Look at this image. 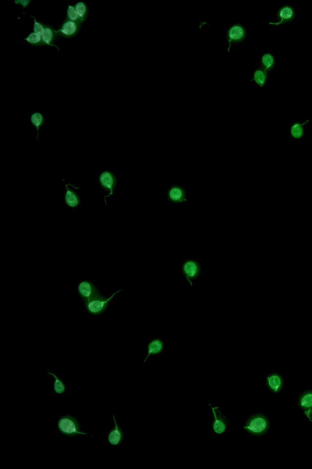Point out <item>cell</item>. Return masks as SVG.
Segmentation results:
<instances>
[{
  "mask_svg": "<svg viewBox=\"0 0 312 469\" xmlns=\"http://www.w3.org/2000/svg\"><path fill=\"white\" fill-rule=\"evenodd\" d=\"M270 428V420L262 413H255L248 418L244 426V430L250 435L259 437L265 435Z\"/></svg>",
  "mask_w": 312,
  "mask_h": 469,
  "instance_id": "1",
  "label": "cell"
},
{
  "mask_svg": "<svg viewBox=\"0 0 312 469\" xmlns=\"http://www.w3.org/2000/svg\"><path fill=\"white\" fill-rule=\"evenodd\" d=\"M57 427L61 435L67 438H75L78 436H90L81 430L78 418L73 415H63L58 418Z\"/></svg>",
  "mask_w": 312,
  "mask_h": 469,
  "instance_id": "2",
  "label": "cell"
},
{
  "mask_svg": "<svg viewBox=\"0 0 312 469\" xmlns=\"http://www.w3.org/2000/svg\"><path fill=\"white\" fill-rule=\"evenodd\" d=\"M124 289L117 290L109 297H106L103 294L96 296L91 300L83 303L85 310L93 316H97L103 315L108 309L111 301L118 293L121 292Z\"/></svg>",
  "mask_w": 312,
  "mask_h": 469,
  "instance_id": "3",
  "label": "cell"
},
{
  "mask_svg": "<svg viewBox=\"0 0 312 469\" xmlns=\"http://www.w3.org/2000/svg\"><path fill=\"white\" fill-rule=\"evenodd\" d=\"M181 272L191 287H193V282L196 281L202 273L201 263L193 258H187L183 261L181 266Z\"/></svg>",
  "mask_w": 312,
  "mask_h": 469,
  "instance_id": "4",
  "label": "cell"
},
{
  "mask_svg": "<svg viewBox=\"0 0 312 469\" xmlns=\"http://www.w3.org/2000/svg\"><path fill=\"white\" fill-rule=\"evenodd\" d=\"M226 36L229 45L228 52H229L232 45L242 43L246 40L247 29L242 23H234L227 29Z\"/></svg>",
  "mask_w": 312,
  "mask_h": 469,
  "instance_id": "5",
  "label": "cell"
},
{
  "mask_svg": "<svg viewBox=\"0 0 312 469\" xmlns=\"http://www.w3.org/2000/svg\"><path fill=\"white\" fill-rule=\"evenodd\" d=\"M210 406L213 415L212 430L218 435H223L227 432L228 418L221 412L219 406H213L210 404Z\"/></svg>",
  "mask_w": 312,
  "mask_h": 469,
  "instance_id": "6",
  "label": "cell"
},
{
  "mask_svg": "<svg viewBox=\"0 0 312 469\" xmlns=\"http://www.w3.org/2000/svg\"><path fill=\"white\" fill-rule=\"evenodd\" d=\"M98 182L103 190L109 192L108 196L105 197V201L107 205L106 198L113 195L114 191L117 188V183H118L117 178L113 171L108 170H103L98 177Z\"/></svg>",
  "mask_w": 312,
  "mask_h": 469,
  "instance_id": "7",
  "label": "cell"
},
{
  "mask_svg": "<svg viewBox=\"0 0 312 469\" xmlns=\"http://www.w3.org/2000/svg\"><path fill=\"white\" fill-rule=\"evenodd\" d=\"M296 15L297 13L294 7L288 4L282 5L277 9L276 13V22H270L268 25L277 26L287 25L294 21Z\"/></svg>",
  "mask_w": 312,
  "mask_h": 469,
  "instance_id": "8",
  "label": "cell"
},
{
  "mask_svg": "<svg viewBox=\"0 0 312 469\" xmlns=\"http://www.w3.org/2000/svg\"><path fill=\"white\" fill-rule=\"evenodd\" d=\"M77 292L83 303L91 300L96 296L101 294L98 287L93 282L87 279L82 280L79 282L77 287Z\"/></svg>",
  "mask_w": 312,
  "mask_h": 469,
  "instance_id": "9",
  "label": "cell"
},
{
  "mask_svg": "<svg viewBox=\"0 0 312 469\" xmlns=\"http://www.w3.org/2000/svg\"><path fill=\"white\" fill-rule=\"evenodd\" d=\"M82 25V24L81 23L65 19L61 24L60 28L57 29V33L60 38L61 37L67 39L73 38L78 36L81 31Z\"/></svg>",
  "mask_w": 312,
  "mask_h": 469,
  "instance_id": "10",
  "label": "cell"
},
{
  "mask_svg": "<svg viewBox=\"0 0 312 469\" xmlns=\"http://www.w3.org/2000/svg\"><path fill=\"white\" fill-rule=\"evenodd\" d=\"M168 201L173 204H182L187 202V193L183 186L174 184L171 185L167 192Z\"/></svg>",
  "mask_w": 312,
  "mask_h": 469,
  "instance_id": "11",
  "label": "cell"
},
{
  "mask_svg": "<svg viewBox=\"0 0 312 469\" xmlns=\"http://www.w3.org/2000/svg\"><path fill=\"white\" fill-rule=\"evenodd\" d=\"M65 192L64 194V202L67 207L71 209H76L79 206L81 199H80L79 193L77 190L79 188L76 187L75 186L71 183H65Z\"/></svg>",
  "mask_w": 312,
  "mask_h": 469,
  "instance_id": "12",
  "label": "cell"
},
{
  "mask_svg": "<svg viewBox=\"0 0 312 469\" xmlns=\"http://www.w3.org/2000/svg\"><path fill=\"white\" fill-rule=\"evenodd\" d=\"M113 420L114 426L109 431L107 439H108V443L111 446L118 447L121 446L124 442L125 438V433L124 430L121 426L119 425L115 415H113Z\"/></svg>",
  "mask_w": 312,
  "mask_h": 469,
  "instance_id": "13",
  "label": "cell"
},
{
  "mask_svg": "<svg viewBox=\"0 0 312 469\" xmlns=\"http://www.w3.org/2000/svg\"><path fill=\"white\" fill-rule=\"evenodd\" d=\"M298 407L303 410L310 422H312V390L304 391L298 399Z\"/></svg>",
  "mask_w": 312,
  "mask_h": 469,
  "instance_id": "14",
  "label": "cell"
},
{
  "mask_svg": "<svg viewBox=\"0 0 312 469\" xmlns=\"http://www.w3.org/2000/svg\"><path fill=\"white\" fill-rule=\"evenodd\" d=\"M265 384L266 387L271 392L279 393L284 389V378L278 373H271L266 377Z\"/></svg>",
  "mask_w": 312,
  "mask_h": 469,
  "instance_id": "15",
  "label": "cell"
},
{
  "mask_svg": "<svg viewBox=\"0 0 312 469\" xmlns=\"http://www.w3.org/2000/svg\"><path fill=\"white\" fill-rule=\"evenodd\" d=\"M165 350V342L162 338L159 337L154 338L148 342L146 346V355L143 360V363H145L151 356H156L161 354Z\"/></svg>",
  "mask_w": 312,
  "mask_h": 469,
  "instance_id": "16",
  "label": "cell"
},
{
  "mask_svg": "<svg viewBox=\"0 0 312 469\" xmlns=\"http://www.w3.org/2000/svg\"><path fill=\"white\" fill-rule=\"evenodd\" d=\"M42 37L43 41L47 46L57 47L58 51H60V48L55 44V42L60 37L59 36L57 29L53 28L52 25L45 23V30Z\"/></svg>",
  "mask_w": 312,
  "mask_h": 469,
  "instance_id": "17",
  "label": "cell"
},
{
  "mask_svg": "<svg viewBox=\"0 0 312 469\" xmlns=\"http://www.w3.org/2000/svg\"><path fill=\"white\" fill-rule=\"evenodd\" d=\"M310 121L308 119L305 122L301 123L300 121L293 122L290 127V135L293 139L298 140L304 138L305 135V125Z\"/></svg>",
  "mask_w": 312,
  "mask_h": 469,
  "instance_id": "18",
  "label": "cell"
},
{
  "mask_svg": "<svg viewBox=\"0 0 312 469\" xmlns=\"http://www.w3.org/2000/svg\"><path fill=\"white\" fill-rule=\"evenodd\" d=\"M276 60L274 55L271 53H265L261 56L260 59V67L265 70L268 74L271 73L275 68Z\"/></svg>",
  "mask_w": 312,
  "mask_h": 469,
  "instance_id": "19",
  "label": "cell"
},
{
  "mask_svg": "<svg viewBox=\"0 0 312 469\" xmlns=\"http://www.w3.org/2000/svg\"><path fill=\"white\" fill-rule=\"evenodd\" d=\"M268 79V74L262 68H258L253 73L250 81H254L255 84L260 87L265 86Z\"/></svg>",
  "mask_w": 312,
  "mask_h": 469,
  "instance_id": "20",
  "label": "cell"
},
{
  "mask_svg": "<svg viewBox=\"0 0 312 469\" xmlns=\"http://www.w3.org/2000/svg\"><path fill=\"white\" fill-rule=\"evenodd\" d=\"M47 373L51 376H52L53 378H54L53 391H54L56 393L58 394V395H62V394L65 392L66 390L65 383H64V381L61 379L57 374L51 372L49 368H47Z\"/></svg>",
  "mask_w": 312,
  "mask_h": 469,
  "instance_id": "21",
  "label": "cell"
},
{
  "mask_svg": "<svg viewBox=\"0 0 312 469\" xmlns=\"http://www.w3.org/2000/svg\"><path fill=\"white\" fill-rule=\"evenodd\" d=\"M31 124L36 129L37 137L36 140H38L40 137L39 130L45 123V118L44 115L39 111L34 112L31 114L30 118Z\"/></svg>",
  "mask_w": 312,
  "mask_h": 469,
  "instance_id": "22",
  "label": "cell"
},
{
  "mask_svg": "<svg viewBox=\"0 0 312 469\" xmlns=\"http://www.w3.org/2000/svg\"><path fill=\"white\" fill-rule=\"evenodd\" d=\"M76 11L78 12L80 21L83 24L87 19L88 15H89V7H88L86 2L84 1H79L74 5Z\"/></svg>",
  "mask_w": 312,
  "mask_h": 469,
  "instance_id": "23",
  "label": "cell"
},
{
  "mask_svg": "<svg viewBox=\"0 0 312 469\" xmlns=\"http://www.w3.org/2000/svg\"><path fill=\"white\" fill-rule=\"evenodd\" d=\"M26 42L34 47L47 46L46 44L43 41L42 37L39 34L32 32L29 35L24 39Z\"/></svg>",
  "mask_w": 312,
  "mask_h": 469,
  "instance_id": "24",
  "label": "cell"
},
{
  "mask_svg": "<svg viewBox=\"0 0 312 469\" xmlns=\"http://www.w3.org/2000/svg\"><path fill=\"white\" fill-rule=\"evenodd\" d=\"M65 19L82 23L80 21L75 7L72 6L71 4H68L67 9H66Z\"/></svg>",
  "mask_w": 312,
  "mask_h": 469,
  "instance_id": "25",
  "label": "cell"
},
{
  "mask_svg": "<svg viewBox=\"0 0 312 469\" xmlns=\"http://www.w3.org/2000/svg\"><path fill=\"white\" fill-rule=\"evenodd\" d=\"M31 17H33L34 19L33 31L34 33L42 36L45 30V23L38 22V21L36 20V18L33 15H31Z\"/></svg>",
  "mask_w": 312,
  "mask_h": 469,
  "instance_id": "26",
  "label": "cell"
}]
</instances>
